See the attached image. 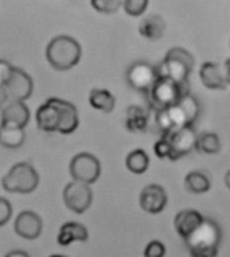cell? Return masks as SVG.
Instances as JSON below:
<instances>
[{
    "label": "cell",
    "instance_id": "6",
    "mask_svg": "<svg viewBox=\"0 0 230 257\" xmlns=\"http://www.w3.org/2000/svg\"><path fill=\"white\" fill-rule=\"evenodd\" d=\"M166 138L170 144V160H178L183 156L188 155L190 152L195 148V142H197V132L193 128V125L180 126L176 130L167 132L162 135Z\"/></svg>",
    "mask_w": 230,
    "mask_h": 257
},
{
    "label": "cell",
    "instance_id": "5",
    "mask_svg": "<svg viewBox=\"0 0 230 257\" xmlns=\"http://www.w3.org/2000/svg\"><path fill=\"white\" fill-rule=\"evenodd\" d=\"M39 175L33 166L22 162L10 170L7 175L2 179L3 189L10 193H19V194H30L38 187Z\"/></svg>",
    "mask_w": 230,
    "mask_h": 257
},
{
    "label": "cell",
    "instance_id": "18",
    "mask_svg": "<svg viewBox=\"0 0 230 257\" xmlns=\"http://www.w3.org/2000/svg\"><path fill=\"white\" fill-rule=\"evenodd\" d=\"M166 31V22L160 15L151 14L140 22L139 25V33L144 38L150 41H156L163 37Z\"/></svg>",
    "mask_w": 230,
    "mask_h": 257
},
{
    "label": "cell",
    "instance_id": "29",
    "mask_svg": "<svg viewBox=\"0 0 230 257\" xmlns=\"http://www.w3.org/2000/svg\"><path fill=\"white\" fill-rule=\"evenodd\" d=\"M154 151H155L156 156L158 158H160V159H164V158H170V144H168L167 139L166 138H160L158 142L155 143V146H154Z\"/></svg>",
    "mask_w": 230,
    "mask_h": 257
},
{
    "label": "cell",
    "instance_id": "11",
    "mask_svg": "<svg viewBox=\"0 0 230 257\" xmlns=\"http://www.w3.org/2000/svg\"><path fill=\"white\" fill-rule=\"evenodd\" d=\"M230 61L226 59L223 68L214 62H205L201 66L199 70V77H201L202 84L207 89H214V90H223L227 88L230 82Z\"/></svg>",
    "mask_w": 230,
    "mask_h": 257
},
{
    "label": "cell",
    "instance_id": "22",
    "mask_svg": "<svg viewBox=\"0 0 230 257\" xmlns=\"http://www.w3.org/2000/svg\"><path fill=\"white\" fill-rule=\"evenodd\" d=\"M114 96L106 89H92L89 93V104L96 110L109 113L114 109Z\"/></svg>",
    "mask_w": 230,
    "mask_h": 257
},
{
    "label": "cell",
    "instance_id": "3",
    "mask_svg": "<svg viewBox=\"0 0 230 257\" xmlns=\"http://www.w3.org/2000/svg\"><path fill=\"white\" fill-rule=\"evenodd\" d=\"M194 57L182 47H172L167 51L163 62L156 66L158 74L171 78L176 84L187 86V80L194 68Z\"/></svg>",
    "mask_w": 230,
    "mask_h": 257
},
{
    "label": "cell",
    "instance_id": "25",
    "mask_svg": "<svg viewBox=\"0 0 230 257\" xmlns=\"http://www.w3.org/2000/svg\"><path fill=\"white\" fill-rule=\"evenodd\" d=\"M195 150L202 154H217L221 150L219 136L213 132H202L201 135L197 136Z\"/></svg>",
    "mask_w": 230,
    "mask_h": 257
},
{
    "label": "cell",
    "instance_id": "30",
    "mask_svg": "<svg viewBox=\"0 0 230 257\" xmlns=\"http://www.w3.org/2000/svg\"><path fill=\"white\" fill-rule=\"evenodd\" d=\"M13 214V207L11 203L5 198H0V226H3L5 223L9 222Z\"/></svg>",
    "mask_w": 230,
    "mask_h": 257
},
{
    "label": "cell",
    "instance_id": "24",
    "mask_svg": "<svg viewBox=\"0 0 230 257\" xmlns=\"http://www.w3.org/2000/svg\"><path fill=\"white\" fill-rule=\"evenodd\" d=\"M126 165L127 169L130 170L131 173L134 174H140L146 173L147 169H148V166H150V158L147 155V152L144 150H134L132 152L128 154L126 160Z\"/></svg>",
    "mask_w": 230,
    "mask_h": 257
},
{
    "label": "cell",
    "instance_id": "27",
    "mask_svg": "<svg viewBox=\"0 0 230 257\" xmlns=\"http://www.w3.org/2000/svg\"><path fill=\"white\" fill-rule=\"evenodd\" d=\"M148 0H124V11L131 17H140L147 10Z\"/></svg>",
    "mask_w": 230,
    "mask_h": 257
},
{
    "label": "cell",
    "instance_id": "10",
    "mask_svg": "<svg viewBox=\"0 0 230 257\" xmlns=\"http://www.w3.org/2000/svg\"><path fill=\"white\" fill-rule=\"evenodd\" d=\"M7 100L11 101H22L25 102L31 96L34 89V84L31 77L19 68H14L11 76L5 85Z\"/></svg>",
    "mask_w": 230,
    "mask_h": 257
},
{
    "label": "cell",
    "instance_id": "14",
    "mask_svg": "<svg viewBox=\"0 0 230 257\" xmlns=\"http://www.w3.org/2000/svg\"><path fill=\"white\" fill-rule=\"evenodd\" d=\"M14 229L18 236L26 240H35L42 233V219L34 211L25 210L15 219Z\"/></svg>",
    "mask_w": 230,
    "mask_h": 257
},
{
    "label": "cell",
    "instance_id": "7",
    "mask_svg": "<svg viewBox=\"0 0 230 257\" xmlns=\"http://www.w3.org/2000/svg\"><path fill=\"white\" fill-rule=\"evenodd\" d=\"M70 174L73 179L82 182L86 185H92L100 178L101 165L96 156L88 152H82L75 155L70 162Z\"/></svg>",
    "mask_w": 230,
    "mask_h": 257
},
{
    "label": "cell",
    "instance_id": "17",
    "mask_svg": "<svg viewBox=\"0 0 230 257\" xmlns=\"http://www.w3.org/2000/svg\"><path fill=\"white\" fill-rule=\"evenodd\" d=\"M88 229L85 228L82 223L70 221V222H65L61 226L57 241H58V244L61 246H67V245H70L71 242H75V241L85 242V241H88Z\"/></svg>",
    "mask_w": 230,
    "mask_h": 257
},
{
    "label": "cell",
    "instance_id": "26",
    "mask_svg": "<svg viewBox=\"0 0 230 257\" xmlns=\"http://www.w3.org/2000/svg\"><path fill=\"white\" fill-rule=\"evenodd\" d=\"M90 5L97 13L114 14L122 7L123 0H90Z\"/></svg>",
    "mask_w": 230,
    "mask_h": 257
},
{
    "label": "cell",
    "instance_id": "15",
    "mask_svg": "<svg viewBox=\"0 0 230 257\" xmlns=\"http://www.w3.org/2000/svg\"><path fill=\"white\" fill-rule=\"evenodd\" d=\"M202 221H203V215L199 211L194 209H184L175 215L174 226H175L176 233L183 240H186L197 230Z\"/></svg>",
    "mask_w": 230,
    "mask_h": 257
},
{
    "label": "cell",
    "instance_id": "19",
    "mask_svg": "<svg viewBox=\"0 0 230 257\" xmlns=\"http://www.w3.org/2000/svg\"><path fill=\"white\" fill-rule=\"evenodd\" d=\"M59 109H61V126H59V134L69 135L77 130L80 118H78V112L71 102L65 101L59 98Z\"/></svg>",
    "mask_w": 230,
    "mask_h": 257
},
{
    "label": "cell",
    "instance_id": "4",
    "mask_svg": "<svg viewBox=\"0 0 230 257\" xmlns=\"http://www.w3.org/2000/svg\"><path fill=\"white\" fill-rule=\"evenodd\" d=\"M186 93L188 92L184 85L176 84L175 81H172L168 77L159 76L147 96H148L151 108L160 110L174 105Z\"/></svg>",
    "mask_w": 230,
    "mask_h": 257
},
{
    "label": "cell",
    "instance_id": "28",
    "mask_svg": "<svg viewBox=\"0 0 230 257\" xmlns=\"http://www.w3.org/2000/svg\"><path fill=\"white\" fill-rule=\"evenodd\" d=\"M166 252L167 250L162 241L152 240L147 244L144 249V257H164Z\"/></svg>",
    "mask_w": 230,
    "mask_h": 257
},
{
    "label": "cell",
    "instance_id": "9",
    "mask_svg": "<svg viewBox=\"0 0 230 257\" xmlns=\"http://www.w3.org/2000/svg\"><path fill=\"white\" fill-rule=\"evenodd\" d=\"M63 201L71 211L77 214L84 213L90 207L93 201V193L90 186L82 182L71 181L63 189Z\"/></svg>",
    "mask_w": 230,
    "mask_h": 257
},
{
    "label": "cell",
    "instance_id": "16",
    "mask_svg": "<svg viewBox=\"0 0 230 257\" xmlns=\"http://www.w3.org/2000/svg\"><path fill=\"white\" fill-rule=\"evenodd\" d=\"M30 110L25 102L11 101L2 113V124L25 128L29 122Z\"/></svg>",
    "mask_w": 230,
    "mask_h": 257
},
{
    "label": "cell",
    "instance_id": "12",
    "mask_svg": "<svg viewBox=\"0 0 230 257\" xmlns=\"http://www.w3.org/2000/svg\"><path fill=\"white\" fill-rule=\"evenodd\" d=\"M59 98L51 97L37 110V124L45 132H58L61 126Z\"/></svg>",
    "mask_w": 230,
    "mask_h": 257
},
{
    "label": "cell",
    "instance_id": "34",
    "mask_svg": "<svg viewBox=\"0 0 230 257\" xmlns=\"http://www.w3.org/2000/svg\"><path fill=\"white\" fill-rule=\"evenodd\" d=\"M50 257H67V256H63V254H51Z\"/></svg>",
    "mask_w": 230,
    "mask_h": 257
},
{
    "label": "cell",
    "instance_id": "2",
    "mask_svg": "<svg viewBox=\"0 0 230 257\" xmlns=\"http://www.w3.org/2000/svg\"><path fill=\"white\" fill-rule=\"evenodd\" d=\"M81 46L75 39L67 35H59L51 39L46 47V58L55 70H69L81 59Z\"/></svg>",
    "mask_w": 230,
    "mask_h": 257
},
{
    "label": "cell",
    "instance_id": "20",
    "mask_svg": "<svg viewBox=\"0 0 230 257\" xmlns=\"http://www.w3.org/2000/svg\"><path fill=\"white\" fill-rule=\"evenodd\" d=\"M126 126L131 132H144L148 130V110L139 105L128 106Z\"/></svg>",
    "mask_w": 230,
    "mask_h": 257
},
{
    "label": "cell",
    "instance_id": "8",
    "mask_svg": "<svg viewBox=\"0 0 230 257\" xmlns=\"http://www.w3.org/2000/svg\"><path fill=\"white\" fill-rule=\"evenodd\" d=\"M158 77L159 74H158L155 66H152L144 61H138V62L132 63L126 74L127 82L131 88L140 93H144V94L150 93L151 88L155 84Z\"/></svg>",
    "mask_w": 230,
    "mask_h": 257
},
{
    "label": "cell",
    "instance_id": "21",
    "mask_svg": "<svg viewBox=\"0 0 230 257\" xmlns=\"http://www.w3.org/2000/svg\"><path fill=\"white\" fill-rule=\"evenodd\" d=\"M25 128L0 124V144L7 148H19L25 143Z\"/></svg>",
    "mask_w": 230,
    "mask_h": 257
},
{
    "label": "cell",
    "instance_id": "13",
    "mask_svg": "<svg viewBox=\"0 0 230 257\" xmlns=\"http://www.w3.org/2000/svg\"><path fill=\"white\" fill-rule=\"evenodd\" d=\"M140 206L150 214H158L167 206L166 190L159 185H148L140 193Z\"/></svg>",
    "mask_w": 230,
    "mask_h": 257
},
{
    "label": "cell",
    "instance_id": "32",
    "mask_svg": "<svg viewBox=\"0 0 230 257\" xmlns=\"http://www.w3.org/2000/svg\"><path fill=\"white\" fill-rule=\"evenodd\" d=\"M5 257H30L29 253L25 250H13V252L7 253Z\"/></svg>",
    "mask_w": 230,
    "mask_h": 257
},
{
    "label": "cell",
    "instance_id": "33",
    "mask_svg": "<svg viewBox=\"0 0 230 257\" xmlns=\"http://www.w3.org/2000/svg\"><path fill=\"white\" fill-rule=\"evenodd\" d=\"M7 101V94H6L5 86L0 85V108L5 105V102Z\"/></svg>",
    "mask_w": 230,
    "mask_h": 257
},
{
    "label": "cell",
    "instance_id": "31",
    "mask_svg": "<svg viewBox=\"0 0 230 257\" xmlns=\"http://www.w3.org/2000/svg\"><path fill=\"white\" fill-rule=\"evenodd\" d=\"M14 66L10 62L0 59V85H5L13 73Z\"/></svg>",
    "mask_w": 230,
    "mask_h": 257
},
{
    "label": "cell",
    "instance_id": "23",
    "mask_svg": "<svg viewBox=\"0 0 230 257\" xmlns=\"http://www.w3.org/2000/svg\"><path fill=\"white\" fill-rule=\"evenodd\" d=\"M210 179L201 171H191L184 178V187L191 194H203L210 190Z\"/></svg>",
    "mask_w": 230,
    "mask_h": 257
},
{
    "label": "cell",
    "instance_id": "1",
    "mask_svg": "<svg viewBox=\"0 0 230 257\" xmlns=\"http://www.w3.org/2000/svg\"><path fill=\"white\" fill-rule=\"evenodd\" d=\"M222 232L215 221L203 218L195 232L184 240L190 257H217Z\"/></svg>",
    "mask_w": 230,
    "mask_h": 257
}]
</instances>
